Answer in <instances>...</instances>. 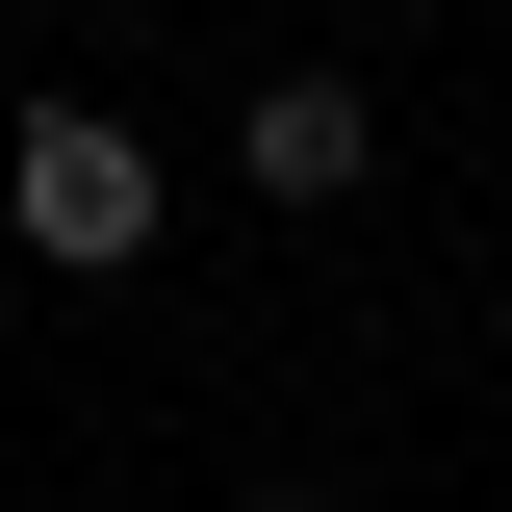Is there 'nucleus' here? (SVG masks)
Wrapping results in <instances>:
<instances>
[{"mask_svg": "<svg viewBox=\"0 0 512 512\" xmlns=\"http://www.w3.org/2000/svg\"><path fill=\"white\" fill-rule=\"evenodd\" d=\"M0 205H26V256L103 282V256H154V128H128V103H26V128H0Z\"/></svg>", "mask_w": 512, "mask_h": 512, "instance_id": "1", "label": "nucleus"}, {"mask_svg": "<svg viewBox=\"0 0 512 512\" xmlns=\"http://www.w3.org/2000/svg\"><path fill=\"white\" fill-rule=\"evenodd\" d=\"M231 154H256V205H359V77H282Z\"/></svg>", "mask_w": 512, "mask_h": 512, "instance_id": "2", "label": "nucleus"}]
</instances>
